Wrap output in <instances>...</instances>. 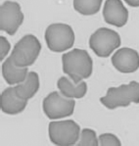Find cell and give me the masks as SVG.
Segmentation results:
<instances>
[{"mask_svg": "<svg viewBox=\"0 0 139 146\" xmlns=\"http://www.w3.org/2000/svg\"><path fill=\"white\" fill-rule=\"evenodd\" d=\"M41 51V43L33 35H26L15 44L11 59L14 64L21 68H28L34 64Z\"/></svg>", "mask_w": 139, "mask_h": 146, "instance_id": "3957f363", "label": "cell"}, {"mask_svg": "<svg viewBox=\"0 0 139 146\" xmlns=\"http://www.w3.org/2000/svg\"><path fill=\"white\" fill-rule=\"evenodd\" d=\"M24 22V14L18 2L5 1L0 7V30L14 35Z\"/></svg>", "mask_w": 139, "mask_h": 146, "instance_id": "ba28073f", "label": "cell"}, {"mask_svg": "<svg viewBox=\"0 0 139 146\" xmlns=\"http://www.w3.org/2000/svg\"><path fill=\"white\" fill-rule=\"evenodd\" d=\"M124 1L131 7H139V0H124Z\"/></svg>", "mask_w": 139, "mask_h": 146, "instance_id": "d6986e66", "label": "cell"}, {"mask_svg": "<svg viewBox=\"0 0 139 146\" xmlns=\"http://www.w3.org/2000/svg\"><path fill=\"white\" fill-rule=\"evenodd\" d=\"M112 64L120 73H134L139 68V54L132 48L122 47L112 56Z\"/></svg>", "mask_w": 139, "mask_h": 146, "instance_id": "9c48e42d", "label": "cell"}, {"mask_svg": "<svg viewBox=\"0 0 139 146\" xmlns=\"http://www.w3.org/2000/svg\"><path fill=\"white\" fill-rule=\"evenodd\" d=\"M99 145L101 146H120V140L115 134L112 133H103L99 136Z\"/></svg>", "mask_w": 139, "mask_h": 146, "instance_id": "e0dca14e", "label": "cell"}, {"mask_svg": "<svg viewBox=\"0 0 139 146\" xmlns=\"http://www.w3.org/2000/svg\"><path fill=\"white\" fill-rule=\"evenodd\" d=\"M75 102L71 98H67L61 92L53 91L44 98L42 109L50 120H58L70 117L73 114Z\"/></svg>", "mask_w": 139, "mask_h": 146, "instance_id": "52a82bcc", "label": "cell"}, {"mask_svg": "<svg viewBox=\"0 0 139 146\" xmlns=\"http://www.w3.org/2000/svg\"><path fill=\"white\" fill-rule=\"evenodd\" d=\"M40 87L39 77L35 72H28L26 80L14 86L16 93L22 99L28 100L37 93Z\"/></svg>", "mask_w": 139, "mask_h": 146, "instance_id": "5bb4252c", "label": "cell"}, {"mask_svg": "<svg viewBox=\"0 0 139 146\" xmlns=\"http://www.w3.org/2000/svg\"><path fill=\"white\" fill-rule=\"evenodd\" d=\"M48 134L53 144L71 146L77 144L80 137V127L73 120L52 121L49 123Z\"/></svg>", "mask_w": 139, "mask_h": 146, "instance_id": "5b68a950", "label": "cell"}, {"mask_svg": "<svg viewBox=\"0 0 139 146\" xmlns=\"http://www.w3.org/2000/svg\"><path fill=\"white\" fill-rule=\"evenodd\" d=\"M2 77L4 78L5 82L10 85L19 84L26 80L28 74V68H21L16 66L9 56L6 60L2 63Z\"/></svg>", "mask_w": 139, "mask_h": 146, "instance_id": "4fadbf2b", "label": "cell"}, {"mask_svg": "<svg viewBox=\"0 0 139 146\" xmlns=\"http://www.w3.org/2000/svg\"><path fill=\"white\" fill-rule=\"evenodd\" d=\"M57 87L62 95L71 99H79L84 97L87 92V84L84 80L75 84L71 78L68 77L60 78L57 82Z\"/></svg>", "mask_w": 139, "mask_h": 146, "instance_id": "7c38bea8", "label": "cell"}, {"mask_svg": "<svg viewBox=\"0 0 139 146\" xmlns=\"http://www.w3.org/2000/svg\"><path fill=\"white\" fill-rule=\"evenodd\" d=\"M10 48H11L10 42L8 41V39L6 37L1 35L0 36V59H1V61H3L6 56L8 55Z\"/></svg>", "mask_w": 139, "mask_h": 146, "instance_id": "ac0fdd59", "label": "cell"}, {"mask_svg": "<svg viewBox=\"0 0 139 146\" xmlns=\"http://www.w3.org/2000/svg\"><path fill=\"white\" fill-rule=\"evenodd\" d=\"M46 44L51 51L64 52L73 46L75 35L71 26L67 24H52L47 27L44 33Z\"/></svg>", "mask_w": 139, "mask_h": 146, "instance_id": "277c9868", "label": "cell"}, {"mask_svg": "<svg viewBox=\"0 0 139 146\" xmlns=\"http://www.w3.org/2000/svg\"><path fill=\"white\" fill-rule=\"evenodd\" d=\"M63 72L75 84L86 80L91 76L93 61L86 50L75 48L62 56Z\"/></svg>", "mask_w": 139, "mask_h": 146, "instance_id": "6da1fadb", "label": "cell"}, {"mask_svg": "<svg viewBox=\"0 0 139 146\" xmlns=\"http://www.w3.org/2000/svg\"><path fill=\"white\" fill-rule=\"evenodd\" d=\"M28 100L22 99L14 87H8L1 93V111L8 115H17L26 109Z\"/></svg>", "mask_w": 139, "mask_h": 146, "instance_id": "8fae6325", "label": "cell"}, {"mask_svg": "<svg viewBox=\"0 0 139 146\" xmlns=\"http://www.w3.org/2000/svg\"><path fill=\"white\" fill-rule=\"evenodd\" d=\"M100 102L106 108L114 110L118 107H126L131 103H139V82H130L118 87H110Z\"/></svg>", "mask_w": 139, "mask_h": 146, "instance_id": "7a4b0ae2", "label": "cell"}, {"mask_svg": "<svg viewBox=\"0 0 139 146\" xmlns=\"http://www.w3.org/2000/svg\"><path fill=\"white\" fill-rule=\"evenodd\" d=\"M77 146H98L99 139L96 132L91 129H83L80 131V137L77 142Z\"/></svg>", "mask_w": 139, "mask_h": 146, "instance_id": "2e32d148", "label": "cell"}, {"mask_svg": "<svg viewBox=\"0 0 139 146\" xmlns=\"http://www.w3.org/2000/svg\"><path fill=\"white\" fill-rule=\"evenodd\" d=\"M120 46V36L116 31L108 28H100L89 37V47L101 58L109 57Z\"/></svg>", "mask_w": 139, "mask_h": 146, "instance_id": "8992f818", "label": "cell"}, {"mask_svg": "<svg viewBox=\"0 0 139 146\" xmlns=\"http://www.w3.org/2000/svg\"><path fill=\"white\" fill-rule=\"evenodd\" d=\"M103 17L107 24L122 28L127 23L128 11L122 0H107L103 8Z\"/></svg>", "mask_w": 139, "mask_h": 146, "instance_id": "30bf717a", "label": "cell"}, {"mask_svg": "<svg viewBox=\"0 0 139 146\" xmlns=\"http://www.w3.org/2000/svg\"><path fill=\"white\" fill-rule=\"evenodd\" d=\"M103 0H73V8L83 16L95 15L99 12Z\"/></svg>", "mask_w": 139, "mask_h": 146, "instance_id": "9a60e30c", "label": "cell"}]
</instances>
